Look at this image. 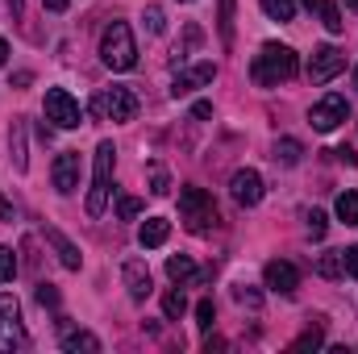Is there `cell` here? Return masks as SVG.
<instances>
[{
  "label": "cell",
  "mask_w": 358,
  "mask_h": 354,
  "mask_svg": "<svg viewBox=\"0 0 358 354\" xmlns=\"http://www.w3.org/2000/svg\"><path fill=\"white\" fill-rule=\"evenodd\" d=\"M296 71H300V59H296V50L283 46V42H263V50H259L255 63H250V80H255L259 88H279V84L296 80Z\"/></svg>",
  "instance_id": "obj_1"
},
{
  "label": "cell",
  "mask_w": 358,
  "mask_h": 354,
  "mask_svg": "<svg viewBox=\"0 0 358 354\" xmlns=\"http://www.w3.org/2000/svg\"><path fill=\"white\" fill-rule=\"evenodd\" d=\"M100 63L108 71H129L138 63V42H134V29L125 21H108L104 34H100Z\"/></svg>",
  "instance_id": "obj_2"
},
{
  "label": "cell",
  "mask_w": 358,
  "mask_h": 354,
  "mask_svg": "<svg viewBox=\"0 0 358 354\" xmlns=\"http://www.w3.org/2000/svg\"><path fill=\"white\" fill-rule=\"evenodd\" d=\"M179 221H183V229H192V234H208V229L221 221L217 200H213L204 187H183V192H179Z\"/></svg>",
  "instance_id": "obj_3"
},
{
  "label": "cell",
  "mask_w": 358,
  "mask_h": 354,
  "mask_svg": "<svg viewBox=\"0 0 358 354\" xmlns=\"http://www.w3.org/2000/svg\"><path fill=\"white\" fill-rule=\"evenodd\" d=\"M113 167H117V150H113V142H100L96 146V167H92V187H88V217H100L108 208Z\"/></svg>",
  "instance_id": "obj_4"
},
{
  "label": "cell",
  "mask_w": 358,
  "mask_h": 354,
  "mask_svg": "<svg viewBox=\"0 0 358 354\" xmlns=\"http://www.w3.org/2000/svg\"><path fill=\"white\" fill-rule=\"evenodd\" d=\"M92 113H96L100 121L125 125V121H134V117H138V96H134L129 88H104V92H96Z\"/></svg>",
  "instance_id": "obj_5"
},
{
  "label": "cell",
  "mask_w": 358,
  "mask_h": 354,
  "mask_svg": "<svg viewBox=\"0 0 358 354\" xmlns=\"http://www.w3.org/2000/svg\"><path fill=\"white\" fill-rule=\"evenodd\" d=\"M42 113H46V121H55L59 129H80V121H84V113H80V100H76L67 88H46Z\"/></svg>",
  "instance_id": "obj_6"
},
{
  "label": "cell",
  "mask_w": 358,
  "mask_h": 354,
  "mask_svg": "<svg viewBox=\"0 0 358 354\" xmlns=\"http://www.w3.org/2000/svg\"><path fill=\"white\" fill-rule=\"evenodd\" d=\"M346 117H350V100H346L342 92H329V96H321V100L308 108V125H313L317 134H334Z\"/></svg>",
  "instance_id": "obj_7"
},
{
  "label": "cell",
  "mask_w": 358,
  "mask_h": 354,
  "mask_svg": "<svg viewBox=\"0 0 358 354\" xmlns=\"http://www.w3.org/2000/svg\"><path fill=\"white\" fill-rule=\"evenodd\" d=\"M21 346H25L21 304H17V296L0 292V351H21Z\"/></svg>",
  "instance_id": "obj_8"
},
{
  "label": "cell",
  "mask_w": 358,
  "mask_h": 354,
  "mask_svg": "<svg viewBox=\"0 0 358 354\" xmlns=\"http://www.w3.org/2000/svg\"><path fill=\"white\" fill-rule=\"evenodd\" d=\"M346 71V55L338 46H317L308 59V84H329Z\"/></svg>",
  "instance_id": "obj_9"
},
{
  "label": "cell",
  "mask_w": 358,
  "mask_h": 354,
  "mask_svg": "<svg viewBox=\"0 0 358 354\" xmlns=\"http://www.w3.org/2000/svg\"><path fill=\"white\" fill-rule=\"evenodd\" d=\"M229 196H234L242 208H255V204L263 200V176H259V171H250V167L234 171V179H229Z\"/></svg>",
  "instance_id": "obj_10"
},
{
  "label": "cell",
  "mask_w": 358,
  "mask_h": 354,
  "mask_svg": "<svg viewBox=\"0 0 358 354\" xmlns=\"http://www.w3.org/2000/svg\"><path fill=\"white\" fill-rule=\"evenodd\" d=\"M217 80V63H196V67H187V71H176V80H171V96H192L196 88H204V84H213Z\"/></svg>",
  "instance_id": "obj_11"
},
{
  "label": "cell",
  "mask_w": 358,
  "mask_h": 354,
  "mask_svg": "<svg viewBox=\"0 0 358 354\" xmlns=\"http://www.w3.org/2000/svg\"><path fill=\"white\" fill-rule=\"evenodd\" d=\"M263 279H267L271 292H279V296H292L300 288V271H296V263H287V259H271L263 267Z\"/></svg>",
  "instance_id": "obj_12"
},
{
  "label": "cell",
  "mask_w": 358,
  "mask_h": 354,
  "mask_svg": "<svg viewBox=\"0 0 358 354\" xmlns=\"http://www.w3.org/2000/svg\"><path fill=\"white\" fill-rule=\"evenodd\" d=\"M50 179H55V187H59L63 196H71V192L80 187V150H63V155L55 159V167H50Z\"/></svg>",
  "instance_id": "obj_13"
},
{
  "label": "cell",
  "mask_w": 358,
  "mask_h": 354,
  "mask_svg": "<svg viewBox=\"0 0 358 354\" xmlns=\"http://www.w3.org/2000/svg\"><path fill=\"white\" fill-rule=\"evenodd\" d=\"M121 279H125V288H129V300H146L150 296V267L142 263V259H125L121 267Z\"/></svg>",
  "instance_id": "obj_14"
},
{
  "label": "cell",
  "mask_w": 358,
  "mask_h": 354,
  "mask_svg": "<svg viewBox=\"0 0 358 354\" xmlns=\"http://www.w3.org/2000/svg\"><path fill=\"white\" fill-rule=\"evenodd\" d=\"M42 234H46V242L55 246V255H59V263L67 267V271H80V267H84V255H80V246H76V242H71V238H67L63 229H55V225H46Z\"/></svg>",
  "instance_id": "obj_15"
},
{
  "label": "cell",
  "mask_w": 358,
  "mask_h": 354,
  "mask_svg": "<svg viewBox=\"0 0 358 354\" xmlns=\"http://www.w3.org/2000/svg\"><path fill=\"white\" fill-rule=\"evenodd\" d=\"M167 238H171V221H167V217H146V221H142V229H138V242H142L146 250L163 246Z\"/></svg>",
  "instance_id": "obj_16"
},
{
  "label": "cell",
  "mask_w": 358,
  "mask_h": 354,
  "mask_svg": "<svg viewBox=\"0 0 358 354\" xmlns=\"http://www.w3.org/2000/svg\"><path fill=\"white\" fill-rule=\"evenodd\" d=\"M59 346L67 354H100V338L88 334V330H63V338H59Z\"/></svg>",
  "instance_id": "obj_17"
},
{
  "label": "cell",
  "mask_w": 358,
  "mask_h": 354,
  "mask_svg": "<svg viewBox=\"0 0 358 354\" xmlns=\"http://www.w3.org/2000/svg\"><path fill=\"white\" fill-rule=\"evenodd\" d=\"M8 150H13V167L25 171V167H29V159H25V121H13V129H8Z\"/></svg>",
  "instance_id": "obj_18"
},
{
  "label": "cell",
  "mask_w": 358,
  "mask_h": 354,
  "mask_svg": "<svg viewBox=\"0 0 358 354\" xmlns=\"http://www.w3.org/2000/svg\"><path fill=\"white\" fill-rule=\"evenodd\" d=\"M300 155H304V146H300L296 138H279V142H275V150H271V159H275L279 167H296V163H300Z\"/></svg>",
  "instance_id": "obj_19"
},
{
  "label": "cell",
  "mask_w": 358,
  "mask_h": 354,
  "mask_svg": "<svg viewBox=\"0 0 358 354\" xmlns=\"http://www.w3.org/2000/svg\"><path fill=\"white\" fill-rule=\"evenodd\" d=\"M187 313V296H183V283H176V288H167V296H163V317L167 321H179Z\"/></svg>",
  "instance_id": "obj_20"
},
{
  "label": "cell",
  "mask_w": 358,
  "mask_h": 354,
  "mask_svg": "<svg viewBox=\"0 0 358 354\" xmlns=\"http://www.w3.org/2000/svg\"><path fill=\"white\" fill-rule=\"evenodd\" d=\"M317 13H321V25H325L329 34H342V29H346V21H342V8H338V0H317Z\"/></svg>",
  "instance_id": "obj_21"
},
{
  "label": "cell",
  "mask_w": 358,
  "mask_h": 354,
  "mask_svg": "<svg viewBox=\"0 0 358 354\" xmlns=\"http://www.w3.org/2000/svg\"><path fill=\"white\" fill-rule=\"evenodd\" d=\"M167 275H171L176 283H192V279H196V263H192L187 255H171V259H167Z\"/></svg>",
  "instance_id": "obj_22"
},
{
  "label": "cell",
  "mask_w": 358,
  "mask_h": 354,
  "mask_svg": "<svg viewBox=\"0 0 358 354\" xmlns=\"http://www.w3.org/2000/svg\"><path fill=\"white\" fill-rule=\"evenodd\" d=\"M334 213H338V221L358 225V192H342V196H338V204H334Z\"/></svg>",
  "instance_id": "obj_23"
},
{
  "label": "cell",
  "mask_w": 358,
  "mask_h": 354,
  "mask_svg": "<svg viewBox=\"0 0 358 354\" xmlns=\"http://www.w3.org/2000/svg\"><path fill=\"white\" fill-rule=\"evenodd\" d=\"M259 4H263V13L271 21H292L296 17V0H259Z\"/></svg>",
  "instance_id": "obj_24"
},
{
  "label": "cell",
  "mask_w": 358,
  "mask_h": 354,
  "mask_svg": "<svg viewBox=\"0 0 358 354\" xmlns=\"http://www.w3.org/2000/svg\"><path fill=\"white\" fill-rule=\"evenodd\" d=\"M317 275H325V279H338V275H346V267H342V250H334V255H321V259H317Z\"/></svg>",
  "instance_id": "obj_25"
},
{
  "label": "cell",
  "mask_w": 358,
  "mask_h": 354,
  "mask_svg": "<svg viewBox=\"0 0 358 354\" xmlns=\"http://www.w3.org/2000/svg\"><path fill=\"white\" fill-rule=\"evenodd\" d=\"M321 342H325V330H321V325H313V330H304V334L292 342V351H317Z\"/></svg>",
  "instance_id": "obj_26"
},
{
  "label": "cell",
  "mask_w": 358,
  "mask_h": 354,
  "mask_svg": "<svg viewBox=\"0 0 358 354\" xmlns=\"http://www.w3.org/2000/svg\"><path fill=\"white\" fill-rule=\"evenodd\" d=\"M17 279V255L13 246H0V283H13Z\"/></svg>",
  "instance_id": "obj_27"
},
{
  "label": "cell",
  "mask_w": 358,
  "mask_h": 354,
  "mask_svg": "<svg viewBox=\"0 0 358 354\" xmlns=\"http://www.w3.org/2000/svg\"><path fill=\"white\" fill-rule=\"evenodd\" d=\"M117 217H121V221L142 217V200H138V196H117Z\"/></svg>",
  "instance_id": "obj_28"
},
{
  "label": "cell",
  "mask_w": 358,
  "mask_h": 354,
  "mask_svg": "<svg viewBox=\"0 0 358 354\" xmlns=\"http://www.w3.org/2000/svg\"><path fill=\"white\" fill-rule=\"evenodd\" d=\"M217 25H221V42L229 46L234 42V0H221V21Z\"/></svg>",
  "instance_id": "obj_29"
},
{
  "label": "cell",
  "mask_w": 358,
  "mask_h": 354,
  "mask_svg": "<svg viewBox=\"0 0 358 354\" xmlns=\"http://www.w3.org/2000/svg\"><path fill=\"white\" fill-rule=\"evenodd\" d=\"M213 321H217V304L204 296V300L196 304V325H200V330H213Z\"/></svg>",
  "instance_id": "obj_30"
},
{
  "label": "cell",
  "mask_w": 358,
  "mask_h": 354,
  "mask_svg": "<svg viewBox=\"0 0 358 354\" xmlns=\"http://www.w3.org/2000/svg\"><path fill=\"white\" fill-rule=\"evenodd\" d=\"M325 229H329L325 213H321V208H313V213H308V234H313V238H325Z\"/></svg>",
  "instance_id": "obj_31"
},
{
  "label": "cell",
  "mask_w": 358,
  "mask_h": 354,
  "mask_svg": "<svg viewBox=\"0 0 358 354\" xmlns=\"http://www.w3.org/2000/svg\"><path fill=\"white\" fill-rule=\"evenodd\" d=\"M38 304H42V309H55V304H59V292H55L50 283H38Z\"/></svg>",
  "instance_id": "obj_32"
},
{
  "label": "cell",
  "mask_w": 358,
  "mask_h": 354,
  "mask_svg": "<svg viewBox=\"0 0 358 354\" xmlns=\"http://www.w3.org/2000/svg\"><path fill=\"white\" fill-rule=\"evenodd\" d=\"M342 267H346V275H355V279H358V246L342 250Z\"/></svg>",
  "instance_id": "obj_33"
},
{
  "label": "cell",
  "mask_w": 358,
  "mask_h": 354,
  "mask_svg": "<svg viewBox=\"0 0 358 354\" xmlns=\"http://www.w3.org/2000/svg\"><path fill=\"white\" fill-rule=\"evenodd\" d=\"M146 25H150V34H163V8H146Z\"/></svg>",
  "instance_id": "obj_34"
},
{
  "label": "cell",
  "mask_w": 358,
  "mask_h": 354,
  "mask_svg": "<svg viewBox=\"0 0 358 354\" xmlns=\"http://www.w3.org/2000/svg\"><path fill=\"white\" fill-rule=\"evenodd\" d=\"M155 196H167L171 192V183H167V171H155V187H150Z\"/></svg>",
  "instance_id": "obj_35"
},
{
  "label": "cell",
  "mask_w": 358,
  "mask_h": 354,
  "mask_svg": "<svg viewBox=\"0 0 358 354\" xmlns=\"http://www.w3.org/2000/svg\"><path fill=\"white\" fill-rule=\"evenodd\" d=\"M192 117H200V121L213 117V104H208V100H196V104H192Z\"/></svg>",
  "instance_id": "obj_36"
},
{
  "label": "cell",
  "mask_w": 358,
  "mask_h": 354,
  "mask_svg": "<svg viewBox=\"0 0 358 354\" xmlns=\"http://www.w3.org/2000/svg\"><path fill=\"white\" fill-rule=\"evenodd\" d=\"M13 217H17V208H13V204L4 200V192H0V221H13Z\"/></svg>",
  "instance_id": "obj_37"
},
{
  "label": "cell",
  "mask_w": 358,
  "mask_h": 354,
  "mask_svg": "<svg viewBox=\"0 0 358 354\" xmlns=\"http://www.w3.org/2000/svg\"><path fill=\"white\" fill-rule=\"evenodd\" d=\"M67 4H71V0H42V8H50V13H63Z\"/></svg>",
  "instance_id": "obj_38"
},
{
  "label": "cell",
  "mask_w": 358,
  "mask_h": 354,
  "mask_svg": "<svg viewBox=\"0 0 358 354\" xmlns=\"http://www.w3.org/2000/svg\"><path fill=\"white\" fill-rule=\"evenodd\" d=\"M334 155H338L342 163H350V167H355V163H358V159H355V150H346V146H342V150H334Z\"/></svg>",
  "instance_id": "obj_39"
},
{
  "label": "cell",
  "mask_w": 358,
  "mask_h": 354,
  "mask_svg": "<svg viewBox=\"0 0 358 354\" xmlns=\"http://www.w3.org/2000/svg\"><path fill=\"white\" fill-rule=\"evenodd\" d=\"M204 351L213 354V351H225V338H208V342H204Z\"/></svg>",
  "instance_id": "obj_40"
},
{
  "label": "cell",
  "mask_w": 358,
  "mask_h": 354,
  "mask_svg": "<svg viewBox=\"0 0 358 354\" xmlns=\"http://www.w3.org/2000/svg\"><path fill=\"white\" fill-rule=\"evenodd\" d=\"M4 63H8V42L0 38V67H4Z\"/></svg>",
  "instance_id": "obj_41"
},
{
  "label": "cell",
  "mask_w": 358,
  "mask_h": 354,
  "mask_svg": "<svg viewBox=\"0 0 358 354\" xmlns=\"http://www.w3.org/2000/svg\"><path fill=\"white\" fill-rule=\"evenodd\" d=\"M21 4H25V0H8V13H13V17H21Z\"/></svg>",
  "instance_id": "obj_42"
},
{
  "label": "cell",
  "mask_w": 358,
  "mask_h": 354,
  "mask_svg": "<svg viewBox=\"0 0 358 354\" xmlns=\"http://www.w3.org/2000/svg\"><path fill=\"white\" fill-rule=\"evenodd\" d=\"M346 8H350V13H358V0H346Z\"/></svg>",
  "instance_id": "obj_43"
},
{
  "label": "cell",
  "mask_w": 358,
  "mask_h": 354,
  "mask_svg": "<svg viewBox=\"0 0 358 354\" xmlns=\"http://www.w3.org/2000/svg\"><path fill=\"white\" fill-rule=\"evenodd\" d=\"M304 4H308V8H317V0H304Z\"/></svg>",
  "instance_id": "obj_44"
},
{
  "label": "cell",
  "mask_w": 358,
  "mask_h": 354,
  "mask_svg": "<svg viewBox=\"0 0 358 354\" xmlns=\"http://www.w3.org/2000/svg\"><path fill=\"white\" fill-rule=\"evenodd\" d=\"M355 88H358V71H355Z\"/></svg>",
  "instance_id": "obj_45"
}]
</instances>
